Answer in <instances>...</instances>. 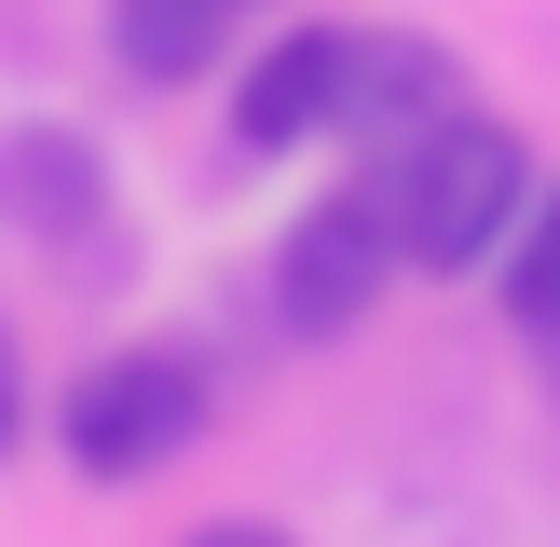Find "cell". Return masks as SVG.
I'll list each match as a JSON object with an SVG mask.
<instances>
[{
    "label": "cell",
    "mask_w": 560,
    "mask_h": 547,
    "mask_svg": "<svg viewBox=\"0 0 560 547\" xmlns=\"http://www.w3.org/2000/svg\"><path fill=\"white\" fill-rule=\"evenodd\" d=\"M246 0H109V55H124L137 82H206L219 42H233Z\"/></svg>",
    "instance_id": "obj_7"
},
{
    "label": "cell",
    "mask_w": 560,
    "mask_h": 547,
    "mask_svg": "<svg viewBox=\"0 0 560 547\" xmlns=\"http://www.w3.org/2000/svg\"><path fill=\"white\" fill-rule=\"evenodd\" d=\"M96 206H109V164L82 151L69 124H14L0 137V219H14V233H82Z\"/></svg>",
    "instance_id": "obj_6"
},
{
    "label": "cell",
    "mask_w": 560,
    "mask_h": 547,
    "mask_svg": "<svg viewBox=\"0 0 560 547\" xmlns=\"http://www.w3.org/2000/svg\"><path fill=\"white\" fill-rule=\"evenodd\" d=\"M370 191L397 206V260L410 274H479V260H506L520 206H534V137L492 124V109H452L438 137L383 151Z\"/></svg>",
    "instance_id": "obj_1"
},
{
    "label": "cell",
    "mask_w": 560,
    "mask_h": 547,
    "mask_svg": "<svg viewBox=\"0 0 560 547\" xmlns=\"http://www.w3.org/2000/svg\"><path fill=\"white\" fill-rule=\"evenodd\" d=\"M178 547H288V534H273V520H191Z\"/></svg>",
    "instance_id": "obj_10"
},
{
    "label": "cell",
    "mask_w": 560,
    "mask_h": 547,
    "mask_svg": "<svg viewBox=\"0 0 560 547\" xmlns=\"http://www.w3.org/2000/svg\"><path fill=\"white\" fill-rule=\"evenodd\" d=\"M55 438H69L82 479L124 492V479H151V465H178L191 438H206V370H191V356H164V342H124V356H96V370L69 383Z\"/></svg>",
    "instance_id": "obj_2"
},
{
    "label": "cell",
    "mask_w": 560,
    "mask_h": 547,
    "mask_svg": "<svg viewBox=\"0 0 560 547\" xmlns=\"http://www.w3.org/2000/svg\"><path fill=\"white\" fill-rule=\"evenodd\" d=\"M27 438V356H14V328H0V452Z\"/></svg>",
    "instance_id": "obj_9"
},
{
    "label": "cell",
    "mask_w": 560,
    "mask_h": 547,
    "mask_svg": "<svg viewBox=\"0 0 560 547\" xmlns=\"http://www.w3.org/2000/svg\"><path fill=\"white\" fill-rule=\"evenodd\" d=\"M383 288H397V206H383L370 178L328 191V206H301L288 233H273V315H288L301 342H342Z\"/></svg>",
    "instance_id": "obj_3"
},
{
    "label": "cell",
    "mask_w": 560,
    "mask_h": 547,
    "mask_svg": "<svg viewBox=\"0 0 560 547\" xmlns=\"http://www.w3.org/2000/svg\"><path fill=\"white\" fill-rule=\"evenodd\" d=\"M465 109V69L438 42H383V27H355V82H342V137L355 151H410V137H438Z\"/></svg>",
    "instance_id": "obj_5"
},
{
    "label": "cell",
    "mask_w": 560,
    "mask_h": 547,
    "mask_svg": "<svg viewBox=\"0 0 560 547\" xmlns=\"http://www.w3.org/2000/svg\"><path fill=\"white\" fill-rule=\"evenodd\" d=\"M342 82H355V27H288V42H260L246 82H233V151L342 137Z\"/></svg>",
    "instance_id": "obj_4"
},
{
    "label": "cell",
    "mask_w": 560,
    "mask_h": 547,
    "mask_svg": "<svg viewBox=\"0 0 560 547\" xmlns=\"http://www.w3.org/2000/svg\"><path fill=\"white\" fill-rule=\"evenodd\" d=\"M506 328L520 342H560V178L520 206V233H506Z\"/></svg>",
    "instance_id": "obj_8"
}]
</instances>
